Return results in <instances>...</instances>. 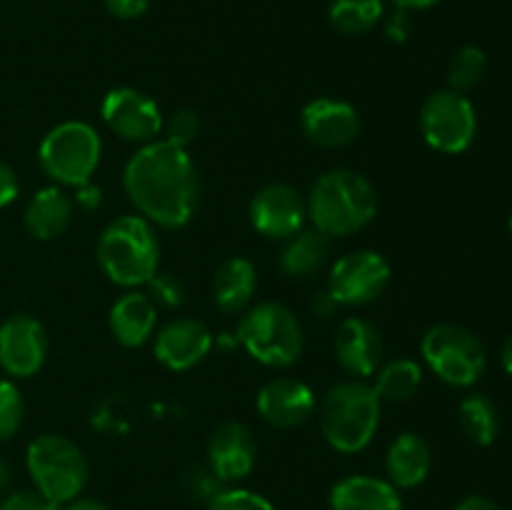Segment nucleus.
<instances>
[{"label":"nucleus","mask_w":512,"mask_h":510,"mask_svg":"<svg viewBox=\"0 0 512 510\" xmlns=\"http://www.w3.org/2000/svg\"><path fill=\"white\" fill-rule=\"evenodd\" d=\"M330 510H403L400 490L375 475H348L330 488Z\"/></svg>","instance_id":"obj_21"},{"label":"nucleus","mask_w":512,"mask_h":510,"mask_svg":"<svg viewBox=\"0 0 512 510\" xmlns=\"http://www.w3.org/2000/svg\"><path fill=\"white\" fill-rule=\"evenodd\" d=\"M48 333L33 315L15 313L0 323V368L10 378H30L48 360Z\"/></svg>","instance_id":"obj_13"},{"label":"nucleus","mask_w":512,"mask_h":510,"mask_svg":"<svg viewBox=\"0 0 512 510\" xmlns=\"http://www.w3.org/2000/svg\"><path fill=\"white\" fill-rule=\"evenodd\" d=\"M458 420L465 438H468L470 443L480 445V448L493 445L500 433L498 405H495L485 393L465 395V398L460 400Z\"/></svg>","instance_id":"obj_26"},{"label":"nucleus","mask_w":512,"mask_h":510,"mask_svg":"<svg viewBox=\"0 0 512 510\" xmlns=\"http://www.w3.org/2000/svg\"><path fill=\"white\" fill-rule=\"evenodd\" d=\"M423 385V365L413 358H393L375 370V393L383 403H405Z\"/></svg>","instance_id":"obj_25"},{"label":"nucleus","mask_w":512,"mask_h":510,"mask_svg":"<svg viewBox=\"0 0 512 510\" xmlns=\"http://www.w3.org/2000/svg\"><path fill=\"white\" fill-rule=\"evenodd\" d=\"M410 30H413V23H410L408 10L395 8V13L390 15L388 23H385V35H388V40H395V43H405V40H408V35H410Z\"/></svg>","instance_id":"obj_35"},{"label":"nucleus","mask_w":512,"mask_h":510,"mask_svg":"<svg viewBox=\"0 0 512 510\" xmlns=\"http://www.w3.org/2000/svg\"><path fill=\"white\" fill-rule=\"evenodd\" d=\"M455 510H503V505L495 503L488 495H468L455 505Z\"/></svg>","instance_id":"obj_38"},{"label":"nucleus","mask_w":512,"mask_h":510,"mask_svg":"<svg viewBox=\"0 0 512 510\" xmlns=\"http://www.w3.org/2000/svg\"><path fill=\"white\" fill-rule=\"evenodd\" d=\"M335 360L348 378L365 380L383 365V335L368 318L350 315L335 330Z\"/></svg>","instance_id":"obj_15"},{"label":"nucleus","mask_w":512,"mask_h":510,"mask_svg":"<svg viewBox=\"0 0 512 510\" xmlns=\"http://www.w3.org/2000/svg\"><path fill=\"white\" fill-rule=\"evenodd\" d=\"M200 133V118L195 110L180 108L175 113H170L168 118H163V140H168L170 145H178V148L188 150V145L195 143Z\"/></svg>","instance_id":"obj_30"},{"label":"nucleus","mask_w":512,"mask_h":510,"mask_svg":"<svg viewBox=\"0 0 512 510\" xmlns=\"http://www.w3.org/2000/svg\"><path fill=\"white\" fill-rule=\"evenodd\" d=\"M255 408L268 425L290 430L313 418L315 410H318V400H315L313 388L308 383L283 375V378L268 380L260 388Z\"/></svg>","instance_id":"obj_18"},{"label":"nucleus","mask_w":512,"mask_h":510,"mask_svg":"<svg viewBox=\"0 0 512 510\" xmlns=\"http://www.w3.org/2000/svg\"><path fill=\"white\" fill-rule=\"evenodd\" d=\"M500 363H503L505 373L512 375V335L503 343V350H500Z\"/></svg>","instance_id":"obj_42"},{"label":"nucleus","mask_w":512,"mask_h":510,"mask_svg":"<svg viewBox=\"0 0 512 510\" xmlns=\"http://www.w3.org/2000/svg\"><path fill=\"white\" fill-rule=\"evenodd\" d=\"M383 0H333L328 8V20L338 33L365 35L383 20Z\"/></svg>","instance_id":"obj_27"},{"label":"nucleus","mask_w":512,"mask_h":510,"mask_svg":"<svg viewBox=\"0 0 512 510\" xmlns=\"http://www.w3.org/2000/svg\"><path fill=\"white\" fill-rule=\"evenodd\" d=\"M420 133L425 143L445 155H460L475 143L478 113L470 98L458 90H435L420 108Z\"/></svg>","instance_id":"obj_9"},{"label":"nucleus","mask_w":512,"mask_h":510,"mask_svg":"<svg viewBox=\"0 0 512 510\" xmlns=\"http://www.w3.org/2000/svg\"><path fill=\"white\" fill-rule=\"evenodd\" d=\"M153 0H103L105 10L118 20H135L148 13Z\"/></svg>","instance_id":"obj_34"},{"label":"nucleus","mask_w":512,"mask_h":510,"mask_svg":"<svg viewBox=\"0 0 512 510\" xmlns=\"http://www.w3.org/2000/svg\"><path fill=\"white\" fill-rule=\"evenodd\" d=\"M485 70H488L485 50L478 45H463L460 50H455L448 65V88L468 93V90L478 88L480 80L485 78Z\"/></svg>","instance_id":"obj_28"},{"label":"nucleus","mask_w":512,"mask_h":510,"mask_svg":"<svg viewBox=\"0 0 512 510\" xmlns=\"http://www.w3.org/2000/svg\"><path fill=\"white\" fill-rule=\"evenodd\" d=\"M100 115L118 138L135 145L153 143L163 130V113L158 103L143 90L130 88V85L108 90L100 103Z\"/></svg>","instance_id":"obj_11"},{"label":"nucleus","mask_w":512,"mask_h":510,"mask_svg":"<svg viewBox=\"0 0 512 510\" xmlns=\"http://www.w3.org/2000/svg\"><path fill=\"white\" fill-rule=\"evenodd\" d=\"M78 195H75V205H83V208H98L100 205V188H95V185L85 183L80 185Z\"/></svg>","instance_id":"obj_39"},{"label":"nucleus","mask_w":512,"mask_h":510,"mask_svg":"<svg viewBox=\"0 0 512 510\" xmlns=\"http://www.w3.org/2000/svg\"><path fill=\"white\" fill-rule=\"evenodd\" d=\"M510 233H512V213H510Z\"/></svg>","instance_id":"obj_44"},{"label":"nucleus","mask_w":512,"mask_h":510,"mask_svg":"<svg viewBox=\"0 0 512 510\" xmlns=\"http://www.w3.org/2000/svg\"><path fill=\"white\" fill-rule=\"evenodd\" d=\"M235 340L240 348L265 368L285 370L303 355V325L288 305L278 300L253 303L238 318Z\"/></svg>","instance_id":"obj_5"},{"label":"nucleus","mask_w":512,"mask_h":510,"mask_svg":"<svg viewBox=\"0 0 512 510\" xmlns=\"http://www.w3.org/2000/svg\"><path fill=\"white\" fill-rule=\"evenodd\" d=\"M308 220L315 230L333 238H348L368 228L378 215V190L350 168L325 170L305 195Z\"/></svg>","instance_id":"obj_2"},{"label":"nucleus","mask_w":512,"mask_h":510,"mask_svg":"<svg viewBox=\"0 0 512 510\" xmlns=\"http://www.w3.org/2000/svg\"><path fill=\"white\" fill-rule=\"evenodd\" d=\"M8 483H10V468H8V463H5V460L0 458V493H3V490L8 488Z\"/></svg>","instance_id":"obj_43"},{"label":"nucleus","mask_w":512,"mask_h":510,"mask_svg":"<svg viewBox=\"0 0 512 510\" xmlns=\"http://www.w3.org/2000/svg\"><path fill=\"white\" fill-rule=\"evenodd\" d=\"M330 258V238L315 228H303L285 240L278 265L288 278H310L320 273Z\"/></svg>","instance_id":"obj_24"},{"label":"nucleus","mask_w":512,"mask_h":510,"mask_svg":"<svg viewBox=\"0 0 512 510\" xmlns=\"http://www.w3.org/2000/svg\"><path fill=\"white\" fill-rule=\"evenodd\" d=\"M300 130L308 143L338 150L355 143L360 133V115L348 100L315 98L300 113Z\"/></svg>","instance_id":"obj_17"},{"label":"nucleus","mask_w":512,"mask_h":510,"mask_svg":"<svg viewBox=\"0 0 512 510\" xmlns=\"http://www.w3.org/2000/svg\"><path fill=\"white\" fill-rule=\"evenodd\" d=\"M95 260L110 283L140 288L160 270V240L143 215H118L100 233Z\"/></svg>","instance_id":"obj_4"},{"label":"nucleus","mask_w":512,"mask_h":510,"mask_svg":"<svg viewBox=\"0 0 512 510\" xmlns=\"http://www.w3.org/2000/svg\"><path fill=\"white\" fill-rule=\"evenodd\" d=\"M213 350V333L195 318H173L155 333L153 355L173 373L195 368Z\"/></svg>","instance_id":"obj_16"},{"label":"nucleus","mask_w":512,"mask_h":510,"mask_svg":"<svg viewBox=\"0 0 512 510\" xmlns=\"http://www.w3.org/2000/svg\"><path fill=\"white\" fill-rule=\"evenodd\" d=\"M25 468L35 490L60 505L80 498L90 475L83 450L58 433H43L30 440L25 450Z\"/></svg>","instance_id":"obj_7"},{"label":"nucleus","mask_w":512,"mask_h":510,"mask_svg":"<svg viewBox=\"0 0 512 510\" xmlns=\"http://www.w3.org/2000/svg\"><path fill=\"white\" fill-rule=\"evenodd\" d=\"M420 353L425 365L453 388L475 385L488 365L485 345L478 335L458 323H438L428 328L420 343Z\"/></svg>","instance_id":"obj_8"},{"label":"nucleus","mask_w":512,"mask_h":510,"mask_svg":"<svg viewBox=\"0 0 512 510\" xmlns=\"http://www.w3.org/2000/svg\"><path fill=\"white\" fill-rule=\"evenodd\" d=\"M310 310H313V315H318V318H330V315H335V310H340V305L338 300L328 293V288H325L313 295V300H310Z\"/></svg>","instance_id":"obj_37"},{"label":"nucleus","mask_w":512,"mask_h":510,"mask_svg":"<svg viewBox=\"0 0 512 510\" xmlns=\"http://www.w3.org/2000/svg\"><path fill=\"white\" fill-rule=\"evenodd\" d=\"M248 215L263 238L288 240L305 228L308 205L305 195L288 183H268L250 198Z\"/></svg>","instance_id":"obj_12"},{"label":"nucleus","mask_w":512,"mask_h":510,"mask_svg":"<svg viewBox=\"0 0 512 510\" xmlns=\"http://www.w3.org/2000/svg\"><path fill=\"white\" fill-rule=\"evenodd\" d=\"M155 325H158V308L145 290H128L110 305V335L123 348H140L148 343L155 333Z\"/></svg>","instance_id":"obj_19"},{"label":"nucleus","mask_w":512,"mask_h":510,"mask_svg":"<svg viewBox=\"0 0 512 510\" xmlns=\"http://www.w3.org/2000/svg\"><path fill=\"white\" fill-rule=\"evenodd\" d=\"M398 10H408V13H415V10H428L433 5L443 3V0H390Z\"/></svg>","instance_id":"obj_40"},{"label":"nucleus","mask_w":512,"mask_h":510,"mask_svg":"<svg viewBox=\"0 0 512 510\" xmlns=\"http://www.w3.org/2000/svg\"><path fill=\"white\" fill-rule=\"evenodd\" d=\"M393 268L378 250L360 248L340 255L328 273V293L340 308H363L388 290Z\"/></svg>","instance_id":"obj_10"},{"label":"nucleus","mask_w":512,"mask_h":510,"mask_svg":"<svg viewBox=\"0 0 512 510\" xmlns=\"http://www.w3.org/2000/svg\"><path fill=\"white\" fill-rule=\"evenodd\" d=\"M383 400L368 380L348 378L335 383L318 403L320 433L343 455L363 453L380 428Z\"/></svg>","instance_id":"obj_3"},{"label":"nucleus","mask_w":512,"mask_h":510,"mask_svg":"<svg viewBox=\"0 0 512 510\" xmlns=\"http://www.w3.org/2000/svg\"><path fill=\"white\" fill-rule=\"evenodd\" d=\"M25 418V400L13 380L0 378V443L13 438Z\"/></svg>","instance_id":"obj_29"},{"label":"nucleus","mask_w":512,"mask_h":510,"mask_svg":"<svg viewBox=\"0 0 512 510\" xmlns=\"http://www.w3.org/2000/svg\"><path fill=\"white\" fill-rule=\"evenodd\" d=\"M20 193V180L8 163L0 160V208L13 203Z\"/></svg>","instance_id":"obj_36"},{"label":"nucleus","mask_w":512,"mask_h":510,"mask_svg":"<svg viewBox=\"0 0 512 510\" xmlns=\"http://www.w3.org/2000/svg\"><path fill=\"white\" fill-rule=\"evenodd\" d=\"M123 190L148 223L178 230L198 210L200 175L188 150L158 138L130 155L123 168Z\"/></svg>","instance_id":"obj_1"},{"label":"nucleus","mask_w":512,"mask_h":510,"mask_svg":"<svg viewBox=\"0 0 512 510\" xmlns=\"http://www.w3.org/2000/svg\"><path fill=\"white\" fill-rule=\"evenodd\" d=\"M208 510H275V505L255 490L220 488L208 500Z\"/></svg>","instance_id":"obj_32"},{"label":"nucleus","mask_w":512,"mask_h":510,"mask_svg":"<svg viewBox=\"0 0 512 510\" xmlns=\"http://www.w3.org/2000/svg\"><path fill=\"white\" fill-rule=\"evenodd\" d=\"M258 290V268L243 255L223 260L213 275V303L225 315H243Z\"/></svg>","instance_id":"obj_22"},{"label":"nucleus","mask_w":512,"mask_h":510,"mask_svg":"<svg viewBox=\"0 0 512 510\" xmlns=\"http://www.w3.org/2000/svg\"><path fill=\"white\" fill-rule=\"evenodd\" d=\"M0 510H63V505L53 503L38 490H15L0 500Z\"/></svg>","instance_id":"obj_33"},{"label":"nucleus","mask_w":512,"mask_h":510,"mask_svg":"<svg viewBox=\"0 0 512 510\" xmlns=\"http://www.w3.org/2000/svg\"><path fill=\"white\" fill-rule=\"evenodd\" d=\"M75 215V200L60 185H45L30 195L23 213V225L35 240L60 238L70 228Z\"/></svg>","instance_id":"obj_20"},{"label":"nucleus","mask_w":512,"mask_h":510,"mask_svg":"<svg viewBox=\"0 0 512 510\" xmlns=\"http://www.w3.org/2000/svg\"><path fill=\"white\" fill-rule=\"evenodd\" d=\"M143 288L145 293H148V298L155 303V308L175 310L185 303V285L183 280L173 273H163V270H158V273H155Z\"/></svg>","instance_id":"obj_31"},{"label":"nucleus","mask_w":512,"mask_h":510,"mask_svg":"<svg viewBox=\"0 0 512 510\" xmlns=\"http://www.w3.org/2000/svg\"><path fill=\"white\" fill-rule=\"evenodd\" d=\"M103 140L85 120H63L43 135L38 163L43 173L60 188H80L90 183L100 165Z\"/></svg>","instance_id":"obj_6"},{"label":"nucleus","mask_w":512,"mask_h":510,"mask_svg":"<svg viewBox=\"0 0 512 510\" xmlns=\"http://www.w3.org/2000/svg\"><path fill=\"white\" fill-rule=\"evenodd\" d=\"M433 453L423 435L400 433L385 453V473L398 490H413L428 480Z\"/></svg>","instance_id":"obj_23"},{"label":"nucleus","mask_w":512,"mask_h":510,"mask_svg":"<svg viewBox=\"0 0 512 510\" xmlns=\"http://www.w3.org/2000/svg\"><path fill=\"white\" fill-rule=\"evenodd\" d=\"M63 510H110V508L95 498H75L70 500L68 505H63Z\"/></svg>","instance_id":"obj_41"},{"label":"nucleus","mask_w":512,"mask_h":510,"mask_svg":"<svg viewBox=\"0 0 512 510\" xmlns=\"http://www.w3.org/2000/svg\"><path fill=\"white\" fill-rule=\"evenodd\" d=\"M205 453H208V470L220 483H240L253 473L258 443L248 425L228 420L210 433Z\"/></svg>","instance_id":"obj_14"}]
</instances>
